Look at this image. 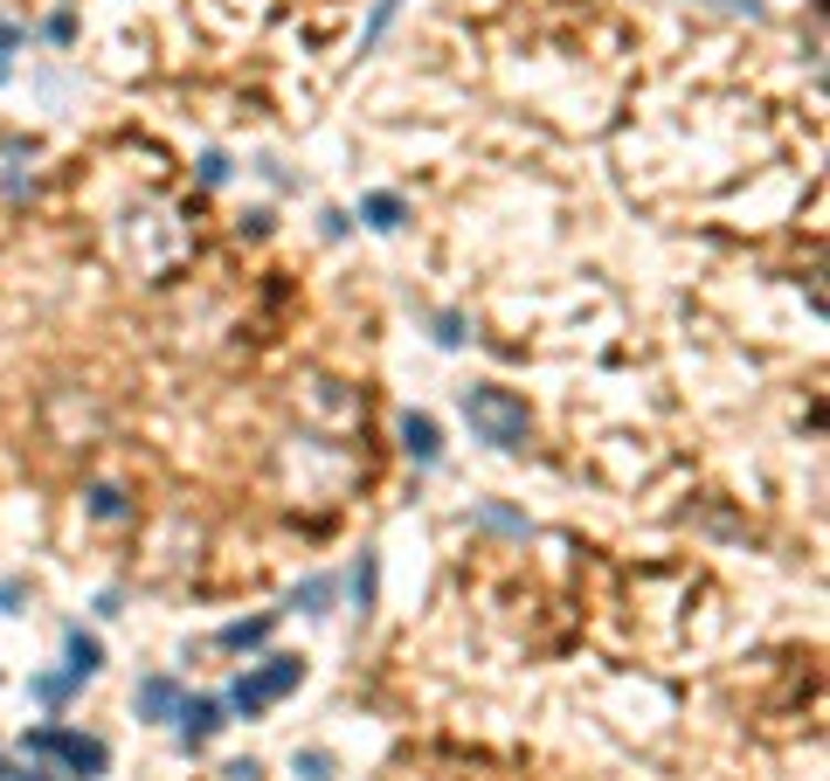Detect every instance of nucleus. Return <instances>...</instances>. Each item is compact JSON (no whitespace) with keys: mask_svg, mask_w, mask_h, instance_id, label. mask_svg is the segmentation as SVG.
Returning <instances> with one entry per match:
<instances>
[{"mask_svg":"<svg viewBox=\"0 0 830 781\" xmlns=\"http://www.w3.org/2000/svg\"><path fill=\"white\" fill-rule=\"evenodd\" d=\"M8 49H21V29H14V21H0V56H8Z\"/></svg>","mask_w":830,"mask_h":781,"instance_id":"412c9836","label":"nucleus"},{"mask_svg":"<svg viewBox=\"0 0 830 781\" xmlns=\"http://www.w3.org/2000/svg\"><path fill=\"white\" fill-rule=\"evenodd\" d=\"M374 567H381L374 554H360V567H353V616L360 622H368V609H374Z\"/></svg>","mask_w":830,"mask_h":781,"instance_id":"9b49d317","label":"nucleus"},{"mask_svg":"<svg viewBox=\"0 0 830 781\" xmlns=\"http://www.w3.org/2000/svg\"><path fill=\"white\" fill-rule=\"evenodd\" d=\"M291 774H298V781H332V753H319V747L305 753V747H298V761H291Z\"/></svg>","mask_w":830,"mask_h":781,"instance_id":"4468645a","label":"nucleus"},{"mask_svg":"<svg viewBox=\"0 0 830 781\" xmlns=\"http://www.w3.org/2000/svg\"><path fill=\"white\" fill-rule=\"evenodd\" d=\"M464 422L478 429V442H491V450H526L533 436V415L519 395H506V387H464Z\"/></svg>","mask_w":830,"mask_h":781,"instance_id":"f257e3e1","label":"nucleus"},{"mask_svg":"<svg viewBox=\"0 0 830 781\" xmlns=\"http://www.w3.org/2000/svg\"><path fill=\"white\" fill-rule=\"evenodd\" d=\"M706 8H720V14H741V8H747V14H755L762 0H706Z\"/></svg>","mask_w":830,"mask_h":781,"instance_id":"aec40b11","label":"nucleus"},{"mask_svg":"<svg viewBox=\"0 0 830 781\" xmlns=\"http://www.w3.org/2000/svg\"><path fill=\"white\" fill-rule=\"evenodd\" d=\"M201 180H208V188H222V180H228V160H222V152H201Z\"/></svg>","mask_w":830,"mask_h":781,"instance_id":"f3484780","label":"nucleus"},{"mask_svg":"<svg viewBox=\"0 0 830 781\" xmlns=\"http://www.w3.org/2000/svg\"><path fill=\"white\" fill-rule=\"evenodd\" d=\"M63 650H70V678H76V685L104 671V643H97L91 630H70V636H63Z\"/></svg>","mask_w":830,"mask_h":781,"instance_id":"0eeeda50","label":"nucleus"},{"mask_svg":"<svg viewBox=\"0 0 830 781\" xmlns=\"http://www.w3.org/2000/svg\"><path fill=\"white\" fill-rule=\"evenodd\" d=\"M21 602V581H0V609H14Z\"/></svg>","mask_w":830,"mask_h":781,"instance_id":"4be33fe9","label":"nucleus"},{"mask_svg":"<svg viewBox=\"0 0 830 781\" xmlns=\"http://www.w3.org/2000/svg\"><path fill=\"white\" fill-rule=\"evenodd\" d=\"M277 630V616H249V622H228V630H222V650H256V643H264Z\"/></svg>","mask_w":830,"mask_h":781,"instance_id":"1a4fd4ad","label":"nucleus"},{"mask_svg":"<svg viewBox=\"0 0 830 781\" xmlns=\"http://www.w3.org/2000/svg\"><path fill=\"white\" fill-rule=\"evenodd\" d=\"M387 21H395V0H374V21H368V42L387 29Z\"/></svg>","mask_w":830,"mask_h":781,"instance_id":"a211bd4d","label":"nucleus"},{"mask_svg":"<svg viewBox=\"0 0 830 781\" xmlns=\"http://www.w3.org/2000/svg\"><path fill=\"white\" fill-rule=\"evenodd\" d=\"M326 602H332V575H311V581L291 595V609H298V616H326Z\"/></svg>","mask_w":830,"mask_h":781,"instance_id":"9d476101","label":"nucleus"},{"mask_svg":"<svg viewBox=\"0 0 830 781\" xmlns=\"http://www.w3.org/2000/svg\"><path fill=\"white\" fill-rule=\"evenodd\" d=\"M402 450H408L415 463H436V457H444V429H436L429 415L408 408V415H402Z\"/></svg>","mask_w":830,"mask_h":781,"instance_id":"423d86ee","label":"nucleus"},{"mask_svg":"<svg viewBox=\"0 0 830 781\" xmlns=\"http://www.w3.org/2000/svg\"><path fill=\"white\" fill-rule=\"evenodd\" d=\"M180 678H167V671H152V678H139V719H173L180 713Z\"/></svg>","mask_w":830,"mask_h":781,"instance_id":"39448f33","label":"nucleus"},{"mask_svg":"<svg viewBox=\"0 0 830 781\" xmlns=\"http://www.w3.org/2000/svg\"><path fill=\"white\" fill-rule=\"evenodd\" d=\"M21 753H29V761H63L76 781H97L111 768V747L97 734H70V726H35V734H21Z\"/></svg>","mask_w":830,"mask_h":781,"instance_id":"f03ea898","label":"nucleus"},{"mask_svg":"<svg viewBox=\"0 0 830 781\" xmlns=\"http://www.w3.org/2000/svg\"><path fill=\"white\" fill-rule=\"evenodd\" d=\"M70 685H76L70 671H42V678H29V692L42 698V706H63V698H70Z\"/></svg>","mask_w":830,"mask_h":781,"instance_id":"f8f14e48","label":"nucleus"},{"mask_svg":"<svg viewBox=\"0 0 830 781\" xmlns=\"http://www.w3.org/2000/svg\"><path fill=\"white\" fill-rule=\"evenodd\" d=\"M222 774H228V781H256V774H264V768H256V761H228Z\"/></svg>","mask_w":830,"mask_h":781,"instance_id":"6ab92c4d","label":"nucleus"},{"mask_svg":"<svg viewBox=\"0 0 830 781\" xmlns=\"http://www.w3.org/2000/svg\"><path fill=\"white\" fill-rule=\"evenodd\" d=\"M298 685H305V657H291V650H277V657H264L256 671H243V678L228 685V698H222V706L256 719L264 706H277V698H284V692H298Z\"/></svg>","mask_w":830,"mask_h":781,"instance_id":"7ed1b4c3","label":"nucleus"},{"mask_svg":"<svg viewBox=\"0 0 830 781\" xmlns=\"http://www.w3.org/2000/svg\"><path fill=\"white\" fill-rule=\"evenodd\" d=\"M8 781H42V774H21V768H14V774H8Z\"/></svg>","mask_w":830,"mask_h":781,"instance_id":"5701e85b","label":"nucleus"},{"mask_svg":"<svg viewBox=\"0 0 830 781\" xmlns=\"http://www.w3.org/2000/svg\"><path fill=\"white\" fill-rule=\"evenodd\" d=\"M478 526H499V533H526V518H519V512H506V505H485V512H478Z\"/></svg>","mask_w":830,"mask_h":781,"instance_id":"2eb2a0df","label":"nucleus"},{"mask_svg":"<svg viewBox=\"0 0 830 781\" xmlns=\"http://www.w3.org/2000/svg\"><path fill=\"white\" fill-rule=\"evenodd\" d=\"M180 747H208V740H215L222 734V726H228V706H222V698H180Z\"/></svg>","mask_w":830,"mask_h":781,"instance_id":"20e7f679","label":"nucleus"},{"mask_svg":"<svg viewBox=\"0 0 830 781\" xmlns=\"http://www.w3.org/2000/svg\"><path fill=\"white\" fill-rule=\"evenodd\" d=\"M91 512H97V518H125L132 505H125V491H118V484H91Z\"/></svg>","mask_w":830,"mask_h":781,"instance_id":"ddd939ff","label":"nucleus"},{"mask_svg":"<svg viewBox=\"0 0 830 781\" xmlns=\"http://www.w3.org/2000/svg\"><path fill=\"white\" fill-rule=\"evenodd\" d=\"M436 346H464V319H457V311L436 319Z\"/></svg>","mask_w":830,"mask_h":781,"instance_id":"dca6fc26","label":"nucleus"},{"mask_svg":"<svg viewBox=\"0 0 830 781\" xmlns=\"http://www.w3.org/2000/svg\"><path fill=\"white\" fill-rule=\"evenodd\" d=\"M360 222L381 228V236H395V228L408 222V201L402 194H368V201H360Z\"/></svg>","mask_w":830,"mask_h":781,"instance_id":"6e6552de","label":"nucleus"}]
</instances>
